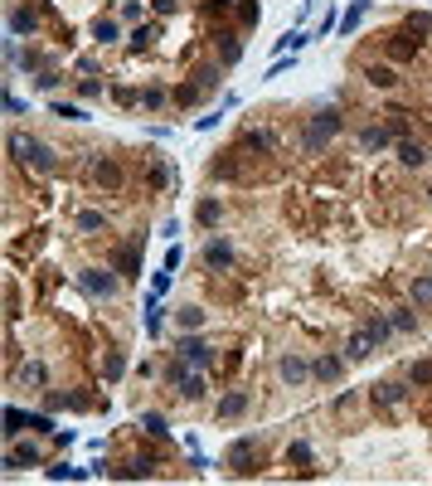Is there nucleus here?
<instances>
[{"label":"nucleus","instance_id":"nucleus-38","mask_svg":"<svg viewBox=\"0 0 432 486\" xmlns=\"http://www.w3.org/2000/svg\"><path fill=\"white\" fill-rule=\"evenodd\" d=\"M156 34H161V24H141V29H131V39H126V44H131V49H146Z\"/></svg>","mask_w":432,"mask_h":486},{"label":"nucleus","instance_id":"nucleus-44","mask_svg":"<svg viewBox=\"0 0 432 486\" xmlns=\"http://www.w3.org/2000/svg\"><path fill=\"white\" fill-rule=\"evenodd\" d=\"M389 321H394V331H418V316L413 311H394Z\"/></svg>","mask_w":432,"mask_h":486},{"label":"nucleus","instance_id":"nucleus-22","mask_svg":"<svg viewBox=\"0 0 432 486\" xmlns=\"http://www.w3.org/2000/svg\"><path fill=\"white\" fill-rule=\"evenodd\" d=\"M364 15H369V0H355V5L345 10V20H340V34H355V29L364 24Z\"/></svg>","mask_w":432,"mask_h":486},{"label":"nucleus","instance_id":"nucleus-10","mask_svg":"<svg viewBox=\"0 0 432 486\" xmlns=\"http://www.w3.org/2000/svg\"><path fill=\"white\" fill-rule=\"evenodd\" d=\"M369 399H374L379 408H399V403L408 399V385H399V380H379V385L369 389Z\"/></svg>","mask_w":432,"mask_h":486},{"label":"nucleus","instance_id":"nucleus-52","mask_svg":"<svg viewBox=\"0 0 432 486\" xmlns=\"http://www.w3.org/2000/svg\"><path fill=\"white\" fill-rule=\"evenodd\" d=\"M5 112H15V117H20V112H29V102H20V97L5 88Z\"/></svg>","mask_w":432,"mask_h":486},{"label":"nucleus","instance_id":"nucleus-53","mask_svg":"<svg viewBox=\"0 0 432 486\" xmlns=\"http://www.w3.org/2000/svg\"><path fill=\"white\" fill-rule=\"evenodd\" d=\"M165 180H170V166L156 161V166H151V185H165Z\"/></svg>","mask_w":432,"mask_h":486},{"label":"nucleus","instance_id":"nucleus-20","mask_svg":"<svg viewBox=\"0 0 432 486\" xmlns=\"http://www.w3.org/2000/svg\"><path fill=\"white\" fill-rule=\"evenodd\" d=\"M248 403H253V399H248L243 389H233V394L218 399V418H238V413H248Z\"/></svg>","mask_w":432,"mask_h":486},{"label":"nucleus","instance_id":"nucleus-36","mask_svg":"<svg viewBox=\"0 0 432 486\" xmlns=\"http://www.w3.org/2000/svg\"><path fill=\"white\" fill-rule=\"evenodd\" d=\"M204 326V306H180V331H200Z\"/></svg>","mask_w":432,"mask_h":486},{"label":"nucleus","instance_id":"nucleus-55","mask_svg":"<svg viewBox=\"0 0 432 486\" xmlns=\"http://www.w3.org/2000/svg\"><path fill=\"white\" fill-rule=\"evenodd\" d=\"M180 10V0H156V15H175Z\"/></svg>","mask_w":432,"mask_h":486},{"label":"nucleus","instance_id":"nucleus-1","mask_svg":"<svg viewBox=\"0 0 432 486\" xmlns=\"http://www.w3.org/2000/svg\"><path fill=\"white\" fill-rule=\"evenodd\" d=\"M5 146H10V156H15L20 166H29L34 176H54V171H59V151H54V146H44L39 136H20V131H15Z\"/></svg>","mask_w":432,"mask_h":486},{"label":"nucleus","instance_id":"nucleus-50","mask_svg":"<svg viewBox=\"0 0 432 486\" xmlns=\"http://www.w3.org/2000/svg\"><path fill=\"white\" fill-rule=\"evenodd\" d=\"M112 97H117L121 107H131V102H141V93H136V88H112Z\"/></svg>","mask_w":432,"mask_h":486},{"label":"nucleus","instance_id":"nucleus-18","mask_svg":"<svg viewBox=\"0 0 432 486\" xmlns=\"http://www.w3.org/2000/svg\"><path fill=\"white\" fill-rule=\"evenodd\" d=\"M44 477H49V482H88V477H98V472H88V467H68V462H54V467H44Z\"/></svg>","mask_w":432,"mask_h":486},{"label":"nucleus","instance_id":"nucleus-14","mask_svg":"<svg viewBox=\"0 0 432 486\" xmlns=\"http://www.w3.org/2000/svg\"><path fill=\"white\" fill-rule=\"evenodd\" d=\"M214 49H218V64H223V69H233V64L243 59V44H238V34H233V29H218Z\"/></svg>","mask_w":432,"mask_h":486},{"label":"nucleus","instance_id":"nucleus-27","mask_svg":"<svg viewBox=\"0 0 432 486\" xmlns=\"http://www.w3.org/2000/svg\"><path fill=\"white\" fill-rule=\"evenodd\" d=\"M408 385L413 389H432V360H413V365H408Z\"/></svg>","mask_w":432,"mask_h":486},{"label":"nucleus","instance_id":"nucleus-29","mask_svg":"<svg viewBox=\"0 0 432 486\" xmlns=\"http://www.w3.org/2000/svg\"><path fill=\"white\" fill-rule=\"evenodd\" d=\"M175 394H185V399H204V375H200V370H190V375L175 385Z\"/></svg>","mask_w":432,"mask_h":486},{"label":"nucleus","instance_id":"nucleus-24","mask_svg":"<svg viewBox=\"0 0 432 486\" xmlns=\"http://www.w3.org/2000/svg\"><path fill=\"white\" fill-rule=\"evenodd\" d=\"M20 380H24V385H34V389H44V385H49V365L24 360V365H20Z\"/></svg>","mask_w":432,"mask_h":486},{"label":"nucleus","instance_id":"nucleus-2","mask_svg":"<svg viewBox=\"0 0 432 486\" xmlns=\"http://www.w3.org/2000/svg\"><path fill=\"white\" fill-rule=\"evenodd\" d=\"M335 131H340V112H335V107H321V112L311 117V127H306L301 146L316 156V151H325V146H330V136H335Z\"/></svg>","mask_w":432,"mask_h":486},{"label":"nucleus","instance_id":"nucleus-13","mask_svg":"<svg viewBox=\"0 0 432 486\" xmlns=\"http://www.w3.org/2000/svg\"><path fill=\"white\" fill-rule=\"evenodd\" d=\"M44 462V452L34 448V443H10V452H5V467L15 472V467H39Z\"/></svg>","mask_w":432,"mask_h":486},{"label":"nucleus","instance_id":"nucleus-47","mask_svg":"<svg viewBox=\"0 0 432 486\" xmlns=\"http://www.w3.org/2000/svg\"><path fill=\"white\" fill-rule=\"evenodd\" d=\"M78 97H88V102L103 97V83H98V78H83V83H78Z\"/></svg>","mask_w":432,"mask_h":486},{"label":"nucleus","instance_id":"nucleus-49","mask_svg":"<svg viewBox=\"0 0 432 486\" xmlns=\"http://www.w3.org/2000/svg\"><path fill=\"white\" fill-rule=\"evenodd\" d=\"M180 263H185V248H180V243H170V248H165V268H170V273H175V268H180Z\"/></svg>","mask_w":432,"mask_h":486},{"label":"nucleus","instance_id":"nucleus-51","mask_svg":"<svg viewBox=\"0 0 432 486\" xmlns=\"http://www.w3.org/2000/svg\"><path fill=\"white\" fill-rule=\"evenodd\" d=\"M34 83H39V88H59V83H64V78H59V73H54V69H39V78H34Z\"/></svg>","mask_w":432,"mask_h":486},{"label":"nucleus","instance_id":"nucleus-11","mask_svg":"<svg viewBox=\"0 0 432 486\" xmlns=\"http://www.w3.org/2000/svg\"><path fill=\"white\" fill-rule=\"evenodd\" d=\"M34 24H39V5H15V10H10V39L34 34Z\"/></svg>","mask_w":432,"mask_h":486},{"label":"nucleus","instance_id":"nucleus-28","mask_svg":"<svg viewBox=\"0 0 432 486\" xmlns=\"http://www.w3.org/2000/svg\"><path fill=\"white\" fill-rule=\"evenodd\" d=\"M195 219H200L204 229H214L218 219H223V204H218V199H200V209H195Z\"/></svg>","mask_w":432,"mask_h":486},{"label":"nucleus","instance_id":"nucleus-42","mask_svg":"<svg viewBox=\"0 0 432 486\" xmlns=\"http://www.w3.org/2000/svg\"><path fill=\"white\" fill-rule=\"evenodd\" d=\"M408 29H413V34H432V15L428 10H413V15H408Z\"/></svg>","mask_w":432,"mask_h":486},{"label":"nucleus","instance_id":"nucleus-7","mask_svg":"<svg viewBox=\"0 0 432 486\" xmlns=\"http://www.w3.org/2000/svg\"><path fill=\"white\" fill-rule=\"evenodd\" d=\"M88 176H93V185H103V190H121V166L112 161V156H98L93 166H88Z\"/></svg>","mask_w":432,"mask_h":486},{"label":"nucleus","instance_id":"nucleus-19","mask_svg":"<svg viewBox=\"0 0 432 486\" xmlns=\"http://www.w3.org/2000/svg\"><path fill=\"white\" fill-rule=\"evenodd\" d=\"M369 350H374V336H369V331L359 326V331H355V336L345 341V360H364Z\"/></svg>","mask_w":432,"mask_h":486},{"label":"nucleus","instance_id":"nucleus-45","mask_svg":"<svg viewBox=\"0 0 432 486\" xmlns=\"http://www.w3.org/2000/svg\"><path fill=\"white\" fill-rule=\"evenodd\" d=\"M195 83L209 93V88H218V69H195Z\"/></svg>","mask_w":432,"mask_h":486},{"label":"nucleus","instance_id":"nucleus-32","mask_svg":"<svg viewBox=\"0 0 432 486\" xmlns=\"http://www.w3.org/2000/svg\"><path fill=\"white\" fill-rule=\"evenodd\" d=\"M399 161H403V166H423V161H428V151H423L418 141H399Z\"/></svg>","mask_w":432,"mask_h":486},{"label":"nucleus","instance_id":"nucleus-34","mask_svg":"<svg viewBox=\"0 0 432 486\" xmlns=\"http://www.w3.org/2000/svg\"><path fill=\"white\" fill-rule=\"evenodd\" d=\"M165 102H175V93H165V88H146V93H141V107H146V112H161Z\"/></svg>","mask_w":432,"mask_h":486},{"label":"nucleus","instance_id":"nucleus-25","mask_svg":"<svg viewBox=\"0 0 432 486\" xmlns=\"http://www.w3.org/2000/svg\"><path fill=\"white\" fill-rule=\"evenodd\" d=\"M311 44V34H301V29H287L282 39H277V54H301Z\"/></svg>","mask_w":432,"mask_h":486},{"label":"nucleus","instance_id":"nucleus-54","mask_svg":"<svg viewBox=\"0 0 432 486\" xmlns=\"http://www.w3.org/2000/svg\"><path fill=\"white\" fill-rule=\"evenodd\" d=\"M233 5H238V0H204V10H209V15H218V10H233Z\"/></svg>","mask_w":432,"mask_h":486},{"label":"nucleus","instance_id":"nucleus-46","mask_svg":"<svg viewBox=\"0 0 432 486\" xmlns=\"http://www.w3.org/2000/svg\"><path fill=\"white\" fill-rule=\"evenodd\" d=\"M258 15H262V10H258L253 0H238V20H243V24H258Z\"/></svg>","mask_w":432,"mask_h":486},{"label":"nucleus","instance_id":"nucleus-23","mask_svg":"<svg viewBox=\"0 0 432 486\" xmlns=\"http://www.w3.org/2000/svg\"><path fill=\"white\" fill-rule=\"evenodd\" d=\"M364 78H369V88H394V83H399V73H394L389 64H369Z\"/></svg>","mask_w":432,"mask_h":486},{"label":"nucleus","instance_id":"nucleus-41","mask_svg":"<svg viewBox=\"0 0 432 486\" xmlns=\"http://www.w3.org/2000/svg\"><path fill=\"white\" fill-rule=\"evenodd\" d=\"M413 301H418V306H432V278H413Z\"/></svg>","mask_w":432,"mask_h":486},{"label":"nucleus","instance_id":"nucleus-43","mask_svg":"<svg viewBox=\"0 0 432 486\" xmlns=\"http://www.w3.org/2000/svg\"><path fill=\"white\" fill-rule=\"evenodd\" d=\"M121 375H126V355H121V350H112V355H107V380H121Z\"/></svg>","mask_w":432,"mask_h":486},{"label":"nucleus","instance_id":"nucleus-12","mask_svg":"<svg viewBox=\"0 0 432 486\" xmlns=\"http://www.w3.org/2000/svg\"><path fill=\"white\" fill-rule=\"evenodd\" d=\"M418 49H423V39H418L413 29H403V34H394V39H389V59H399V64L418 59Z\"/></svg>","mask_w":432,"mask_h":486},{"label":"nucleus","instance_id":"nucleus-40","mask_svg":"<svg viewBox=\"0 0 432 486\" xmlns=\"http://www.w3.org/2000/svg\"><path fill=\"white\" fill-rule=\"evenodd\" d=\"M200 97H204V88H200V83H185V88H175V102H180V107H195Z\"/></svg>","mask_w":432,"mask_h":486},{"label":"nucleus","instance_id":"nucleus-30","mask_svg":"<svg viewBox=\"0 0 432 486\" xmlns=\"http://www.w3.org/2000/svg\"><path fill=\"white\" fill-rule=\"evenodd\" d=\"M359 146H364V151H384V146H389V131H384V127H364V131H359Z\"/></svg>","mask_w":432,"mask_h":486},{"label":"nucleus","instance_id":"nucleus-4","mask_svg":"<svg viewBox=\"0 0 432 486\" xmlns=\"http://www.w3.org/2000/svg\"><path fill=\"white\" fill-rule=\"evenodd\" d=\"M78 287L88 292V296H98V301H112L117 296V268H83L78 273Z\"/></svg>","mask_w":432,"mask_h":486},{"label":"nucleus","instance_id":"nucleus-35","mask_svg":"<svg viewBox=\"0 0 432 486\" xmlns=\"http://www.w3.org/2000/svg\"><path fill=\"white\" fill-rule=\"evenodd\" d=\"M73 224H78V234H98V229H103V214H98V209H78Z\"/></svg>","mask_w":432,"mask_h":486},{"label":"nucleus","instance_id":"nucleus-21","mask_svg":"<svg viewBox=\"0 0 432 486\" xmlns=\"http://www.w3.org/2000/svg\"><path fill=\"white\" fill-rule=\"evenodd\" d=\"M117 34H121V24H117L112 15H98V20H93V39H98V44H117Z\"/></svg>","mask_w":432,"mask_h":486},{"label":"nucleus","instance_id":"nucleus-3","mask_svg":"<svg viewBox=\"0 0 432 486\" xmlns=\"http://www.w3.org/2000/svg\"><path fill=\"white\" fill-rule=\"evenodd\" d=\"M24 428H34V433H59V428H54V418H49V408H44V413H20V408H5V438L15 443Z\"/></svg>","mask_w":432,"mask_h":486},{"label":"nucleus","instance_id":"nucleus-26","mask_svg":"<svg viewBox=\"0 0 432 486\" xmlns=\"http://www.w3.org/2000/svg\"><path fill=\"white\" fill-rule=\"evenodd\" d=\"M49 107H54V117H59V122H88V112H83L78 102H64V97H54Z\"/></svg>","mask_w":432,"mask_h":486},{"label":"nucleus","instance_id":"nucleus-31","mask_svg":"<svg viewBox=\"0 0 432 486\" xmlns=\"http://www.w3.org/2000/svg\"><path fill=\"white\" fill-rule=\"evenodd\" d=\"M311 457H316V452H311V443H306V438H297V443L287 448V462H292V467H311Z\"/></svg>","mask_w":432,"mask_h":486},{"label":"nucleus","instance_id":"nucleus-15","mask_svg":"<svg viewBox=\"0 0 432 486\" xmlns=\"http://www.w3.org/2000/svg\"><path fill=\"white\" fill-rule=\"evenodd\" d=\"M277 375H282V385H306L311 365H306L301 355H282V360H277Z\"/></svg>","mask_w":432,"mask_h":486},{"label":"nucleus","instance_id":"nucleus-5","mask_svg":"<svg viewBox=\"0 0 432 486\" xmlns=\"http://www.w3.org/2000/svg\"><path fill=\"white\" fill-rule=\"evenodd\" d=\"M253 452H258V438L248 433V438H238L233 448H228V467L238 472V477H253L258 467H253Z\"/></svg>","mask_w":432,"mask_h":486},{"label":"nucleus","instance_id":"nucleus-6","mask_svg":"<svg viewBox=\"0 0 432 486\" xmlns=\"http://www.w3.org/2000/svg\"><path fill=\"white\" fill-rule=\"evenodd\" d=\"M180 360H190L195 370H209V365H214V345L200 341V336H185V341H180Z\"/></svg>","mask_w":432,"mask_h":486},{"label":"nucleus","instance_id":"nucleus-39","mask_svg":"<svg viewBox=\"0 0 432 486\" xmlns=\"http://www.w3.org/2000/svg\"><path fill=\"white\" fill-rule=\"evenodd\" d=\"M170 278H175V273L161 263V273H151V296H165V292H170Z\"/></svg>","mask_w":432,"mask_h":486},{"label":"nucleus","instance_id":"nucleus-48","mask_svg":"<svg viewBox=\"0 0 432 486\" xmlns=\"http://www.w3.org/2000/svg\"><path fill=\"white\" fill-rule=\"evenodd\" d=\"M117 20H141V0H121V10H117Z\"/></svg>","mask_w":432,"mask_h":486},{"label":"nucleus","instance_id":"nucleus-17","mask_svg":"<svg viewBox=\"0 0 432 486\" xmlns=\"http://www.w3.org/2000/svg\"><path fill=\"white\" fill-rule=\"evenodd\" d=\"M238 146H243V151H262V156H267V151H277V136H272V131H258V127H248Z\"/></svg>","mask_w":432,"mask_h":486},{"label":"nucleus","instance_id":"nucleus-16","mask_svg":"<svg viewBox=\"0 0 432 486\" xmlns=\"http://www.w3.org/2000/svg\"><path fill=\"white\" fill-rule=\"evenodd\" d=\"M311 375L325 380V385H335V380L345 375V360H340V355H321V360H311Z\"/></svg>","mask_w":432,"mask_h":486},{"label":"nucleus","instance_id":"nucleus-33","mask_svg":"<svg viewBox=\"0 0 432 486\" xmlns=\"http://www.w3.org/2000/svg\"><path fill=\"white\" fill-rule=\"evenodd\" d=\"M141 428H146L151 438H165V433H170V423H165V418H161L156 408H146V413H141Z\"/></svg>","mask_w":432,"mask_h":486},{"label":"nucleus","instance_id":"nucleus-9","mask_svg":"<svg viewBox=\"0 0 432 486\" xmlns=\"http://www.w3.org/2000/svg\"><path fill=\"white\" fill-rule=\"evenodd\" d=\"M204 268H209V273L233 268V243H228V238H209V243H204Z\"/></svg>","mask_w":432,"mask_h":486},{"label":"nucleus","instance_id":"nucleus-37","mask_svg":"<svg viewBox=\"0 0 432 486\" xmlns=\"http://www.w3.org/2000/svg\"><path fill=\"white\" fill-rule=\"evenodd\" d=\"M364 331L374 336V345H384V341H389V331H394V321H384V316H369V321H364Z\"/></svg>","mask_w":432,"mask_h":486},{"label":"nucleus","instance_id":"nucleus-8","mask_svg":"<svg viewBox=\"0 0 432 486\" xmlns=\"http://www.w3.org/2000/svg\"><path fill=\"white\" fill-rule=\"evenodd\" d=\"M112 268H117V278H141V248L136 243H121L112 253Z\"/></svg>","mask_w":432,"mask_h":486}]
</instances>
